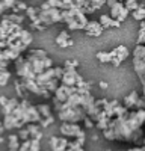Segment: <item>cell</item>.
<instances>
[{
  "mask_svg": "<svg viewBox=\"0 0 145 151\" xmlns=\"http://www.w3.org/2000/svg\"><path fill=\"white\" fill-rule=\"evenodd\" d=\"M116 2H124V0H116Z\"/></svg>",
  "mask_w": 145,
  "mask_h": 151,
  "instance_id": "obj_38",
  "label": "cell"
},
{
  "mask_svg": "<svg viewBox=\"0 0 145 151\" xmlns=\"http://www.w3.org/2000/svg\"><path fill=\"white\" fill-rule=\"evenodd\" d=\"M97 59L100 64H111V53L109 52H98L97 53Z\"/></svg>",
  "mask_w": 145,
  "mask_h": 151,
  "instance_id": "obj_23",
  "label": "cell"
},
{
  "mask_svg": "<svg viewBox=\"0 0 145 151\" xmlns=\"http://www.w3.org/2000/svg\"><path fill=\"white\" fill-rule=\"evenodd\" d=\"M27 8H29V6L26 5V2H18L11 11H12V14H23V12H26Z\"/></svg>",
  "mask_w": 145,
  "mask_h": 151,
  "instance_id": "obj_24",
  "label": "cell"
},
{
  "mask_svg": "<svg viewBox=\"0 0 145 151\" xmlns=\"http://www.w3.org/2000/svg\"><path fill=\"white\" fill-rule=\"evenodd\" d=\"M38 20L45 27L52 26V24H56V23H62V9H57V8H50L48 11L39 9Z\"/></svg>",
  "mask_w": 145,
  "mask_h": 151,
  "instance_id": "obj_4",
  "label": "cell"
},
{
  "mask_svg": "<svg viewBox=\"0 0 145 151\" xmlns=\"http://www.w3.org/2000/svg\"><path fill=\"white\" fill-rule=\"evenodd\" d=\"M3 18L5 20H8V21H11V23H14V24H23V21H24V15H21V14H5L3 15Z\"/></svg>",
  "mask_w": 145,
  "mask_h": 151,
  "instance_id": "obj_20",
  "label": "cell"
},
{
  "mask_svg": "<svg viewBox=\"0 0 145 151\" xmlns=\"http://www.w3.org/2000/svg\"><path fill=\"white\" fill-rule=\"evenodd\" d=\"M98 23L101 24V27L103 29H111V27H119L121 26V23L113 20L109 14H101L100 18H98Z\"/></svg>",
  "mask_w": 145,
  "mask_h": 151,
  "instance_id": "obj_12",
  "label": "cell"
},
{
  "mask_svg": "<svg viewBox=\"0 0 145 151\" xmlns=\"http://www.w3.org/2000/svg\"><path fill=\"white\" fill-rule=\"evenodd\" d=\"M124 2H126V0H124ZM136 2H139V0H136Z\"/></svg>",
  "mask_w": 145,
  "mask_h": 151,
  "instance_id": "obj_39",
  "label": "cell"
},
{
  "mask_svg": "<svg viewBox=\"0 0 145 151\" xmlns=\"http://www.w3.org/2000/svg\"><path fill=\"white\" fill-rule=\"evenodd\" d=\"M8 144H9V151H18L20 144H21L18 134H9V137H8Z\"/></svg>",
  "mask_w": 145,
  "mask_h": 151,
  "instance_id": "obj_18",
  "label": "cell"
},
{
  "mask_svg": "<svg viewBox=\"0 0 145 151\" xmlns=\"http://www.w3.org/2000/svg\"><path fill=\"white\" fill-rule=\"evenodd\" d=\"M124 6L130 11V14H131L133 11H136V9L141 6V3L136 2V0H126V2H124Z\"/></svg>",
  "mask_w": 145,
  "mask_h": 151,
  "instance_id": "obj_25",
  "label": "cell"
},
{
  "mask_svg": "<svg viewBox=\"0 0 145 151\" xmlns=\"http://www.w3.org/2000/svg\"><path fill=\"white\" fill-rule=\"evenodd\" d=\"M3 141H5V137H3V134H0V144H2Z\"/></svg>",
  "mask_w": 145,
  "mask_h": 151,
  "instance_id": "obj_36",
  "label": "cell"
},
{
  "mask_svg": "<svg viewBox=\"0 0 145 151\" xmlns=\"http://www.w3.org/2000/svg\"><path fill=\"white\" fill-rule=\"evenodd\" d=\"M50 8H52V6L48 5V2H42V3H41V6H39V9H41V11H48Z\"/></svg>",
  "mask_w": 145,
  "mask_h": 151,
  "instance_id": "obj_31",
  "label": "cell"
},
{
  "mask_svg": "<svg viewBox=\"0 0 145 151\" xmlns=\"http://www.w3.org/2000/svg\"><path fill=\"white\" fill-rule=\"evenodd\" d=\"M128 14H130V11L124 6V2H118L116 5H113L111 8V12H109V15H111L113 20L119 21V23L126 21L127 17H128Z\"/></svg>",
  "mask_w": 145,
  "mask_h": 151,
  "instance_id": "obj_7",
  "label": "cell"
},
{
  "mask_svg": "<svg viewBox=\"0 0 145 151\" xmlns=\"http://www.w3.org/2000/svg\"><path fill=\"white\" fill-rule=\"evenodd\" d=\"M17 134H18V137H20V142H24V141H29V139H30V133H29V130H27L26 127L20 129Z\"/></svg>",
  "mask_w": 145,
  "mask_h": 151,
  "instance_id": "obj_26",
  "label": "cell"
},
{
  "mask_svg": "<svg viewBox=\"0 0 145 151\" xmlns=\"http://www.w3.org/2000/svg\"><path fill=\"white\" fill-rule=\"evenodd\" d=\"M26 17L30 20V23L32 21H35V20H38V15H39V8H35V6H29L27 9H26Z\"/></svg>",
  "mask_w": 145,
  "mask_h": 151,
  "instance_id": "obj_21",
  "label": "cell"
},
{
  "mask_svg": "<svg viewBox=\"0 0 145 151\" xmlns=\"http://www.w3.org/2000/svg\"><path fill=\"white\" fill-rule=\"evenodd\" d=\"M3 132H5V127H3V121L0 119V134H3Z\"/></svg>",
  "mask_w": 145,
  "mask_h": 151,
  "instance_id": "obj_35",
  "label": "cell"
},
{
  "mask_svg": "<svg viewBox=\"0 0 145 151\" xmlns=\"http://www.w3.org/2000/svg\"><path fill=\"white\" fill-rule=\"evenodd\" d=\"M82 82H83V77H82V74L77 73L76 68L64 67V74H62V79H60V83L65 86H77Z\"/></svg>",
  "mask_w": 145,
  "mask_h": 151,
  "instance_id": "obj_5",
  "label": "cell"
},
{
  "mask_svg": "<svg viewBox=\"0 0 145 151\" xmlns=\"http://www.w3.org/2000/svg\"><path fill=\"white\" fill-rule=\"evenodd\" d=\"M98 86L101 88V89H107V86H109V85H107V82H100Z\"/></svg>",
  "mask_w": 145,
  "mask_h": 151,
  "instance_id": "obj_34",
  "label": "cell"
},
{
  "mask_svg": "<svg viewBox=\"0 0 145 151\" xmlns=\"http://www.w3.org/2000/svg\"><path fill=\"white\" fill-rule=\"evenodd\" d=\"M55 121H56V116H55V115H52V116H48V118L42 119L39 125H41V127H45V129H47V127H50V125H52Z\"/></svg>",
  "mask_w": 145,
  "mask_h": 151,
  "instance_id": "obj_27",
  "label": "cell"
},
{
  "mask_svg": "<svg viewBox=\"0 0 145 151\" xmlns=\"http://www.w3.org/2000/svg\"><path fill=\"white\" fill-rule=\"evenodd\" d=\"M85 116H86V113H85L83 109H80V107H70V106L64 104L62 109L57 112L56 119H59L60 122L79 124V122H83Z\"/></svg>",
  "mask_w": 145,
  "mask_h": 151,
  "instance_id": "obj_2",
  "label": "cell"
},
{
  "mask_svg": "<svg viewBox=\"0 0 145 151\" xmlns=\"http://www.w3.org/2000/svg\"><path fill=\"white\" fill-rule=\"evenodd\" d=\"M18 104H20V100H18L17 97H14V98H9V100H8V103L2 107V113H3V116H5V115H8V113H11V112L14 110V109H15Z\"/></svg>",
  "mask_w": 145,
  "mask_h": 151,
  "instance_id": "obj_15",
  "label": "cell"
},
{
  "mask_svg": "<svg viewBox=\"0 0 145 151\" xmlns=\"http://www.w3.org/2000/svg\"><path fill=\"white\" fill-rule=\"evenodd\" d=\"M142 145H145V137H144V141H142Z\"/></svg>",
  "mask_w": 145,
  "mask_h": 151,
  "instance_id": "obj_37",
  "label": "cell"
},
{
  "mask_svg": "<svg viewBox=\"0 0 145 151\" xmlns=\"http://www.w3.org/2000/svg\"><path fill=\"white\" fill-rule=\"evenodd\" d=\"M103 27H101V24L98 23V21H88V24H86V27H85V32H86V35L88 36H94V38H98V36H101V33H103Z\"/></svg>",
  "mask_w": 145,
  "mask_h": 151,
  "instance_id": "obj_9",
  "label": "cell"
},
{
  "mask_svg": "<svg viewBox=\"0 0 145 151\" xmlns=\"http://www.w3.org/2000/svg\"><path fill=\"white\" fill-rule=\"evenodd\" d=\"M94 127H95L94 121L91 118H88V116H85V119H83V129H94Z\"/></svg>",
  "mask_w": 145,
  "mask_h": 151,
  "instance_id": "obj_28",
  "label": "cell"
},
{
  "mask_svg": "<svg viewBox=\"0 0 145 151\" xmlns=\"http://www.w3.org/2000/svg\"><path fill=\"white\" fill-rule=\"evenodd\" d=\"M2 121H3L5 130H14V129L20 130L29 124H41L42 118L36 106L30 104L29 100H21L20 104L11 113L5 115Z\"/></svg>",
  "mask_w": 145,
  "mask_h": 151,
  "instance_id": "obj_1",
  "label": "cell"
},
{
  "mask_svg": "<svg viewBox=\"0 0 145 151\" xmlns=\"http://www.w3.org/2000/svg\"><path fill=\"white\" fill-rule=\"evenodd\" d=\"M15 92H17L18 98H23V100H27L29 98V92H27L26 88H24V85L20 82V79L15 80Z\"/></svg>",
  "mask_w": 145,
  "mask_h": 151,
  "instance_id": "obj_16",
  "label": "cell"
},
{
  "mask_svg": "<svg viewBox=\"0 0 145 151\" xmlns=\"http://www.w3.org/2000/svg\"><path fill=\"white\" fill-rule=\"evenodd\" d=\"M64 67L65 68H76L77 70V67H79V62L76 60V59H72V60H65V64H64Z\"/></svg>",
  "mask_w": 145,
  "mask_h": 151,
  "instance_id": "obj_29",
  "label": "cell"
},
{
  "mask_svg": "<svg viewBox=\"0 0 145 151\" xmlns=\"http://www.w3.org/2000/svg\"><path fill=\"white\" fill-rule=\"evenodd\" d=\"M26 129H27L29 133H30V139H38V141L42 139L41 125H38V124H29V125H26Z\"/></svg>",
  "mask_w": 145,
  "mask_h": 151,
  "instance_id": "obj_13",
  "label": "cell"
},
{
  "mask_svg": "<svg viewBox=\"0 0 145 151\" xmlns=\"http://www.w3.org/2000/svg\"><path fill=\"white\" fill-rule=\"evenodd\" d=\"M56 44L60 47V48H67V47H71L72 44V40H70V33L68 30H60L56 36Z\"/></svg>",
  "mask_w": 145,
  "mask_h": 151,
  "instance_id": "obj_11",
  "label": "cell"
},
{
  "mask_svg": "<svg viewBox=\"0 0 145 151\" xmlns=\"http://www.w3.org/2000/svg\"><path fill=\"white\" fill-rule=\"evenodd\" d=\"M20 41H21V44L26 47V48H29V45H30L32 41H33V36H32V33H30L29 30L23 29V32H21V35H20Z\"/></svg>",
  "mask_w": 145,
  "mask_h": 151,
  "instance_id": "obj_17",
  "label": "cell"
},
{
  "mask_svg": "<svg viewBox=\"0 0 145 151\" xmlns=\"http://www.w3.org/2000/svg\"><path fill=\"white\" fill-rule=\"evenodd\" d=\"M139 98H141V95H139V92H138V91H131L130 94H127V95L124 97L123 106H124V107H127L128 110L136 109V104H138V100H139Z\"/></svg>",
  "mask_w": 145,
  "mask_h": 151,
  "instance_id": "obj_10",
  "label": "cell"
},
{
  "mask_svg": "<svg viewBox=\"0 0 145 151\" xmlns=\"http://www.w3.org/2000/svg\"><path fill=\"white\" fill-rule=\"evenodd\" d=\"M83 145H85V137H79V139H70L67 151H85V150H83Z\"/></svg>",
  "mask_w": 145,
  "mask_h": 151,
  "instance_id": "obj_14",
  "label": "cell"
},
{
  "mask_svg": "<svg viewBox=\"0 0 145 151\" xmlns=\"http://www.w3.org/2000/svg\"><path fill=\"white\" fill-rule=\"evenodd\" d=\"M70 139L64 136H52L50 137V148L52 151H67Z\"/></svg>",
  "mask_w": 145,
  "mask_h": 151,
  "instance_id": "obj_8",
  "label": "cell"
},
{
  "mask_svg": "<svg viewBox=\"0 0 145 151\" xmlns=\"http://www.w3.org/2000/svg\"><path fill=\"white\" fill-rule=\"evenodd\" d=\"M48 5L52 8H57V9H62V0H47Z\"/></svg>",
  "mask_w": 145,
  "mask_h": 151,
  "instance_id": "obj_30",
  "label": "cell"
},
{
  "mask_svg": "<svg viewBox=\"0 0 145 151\" xmlns=\"http://www.w3.org/2000/svg\"><path fill=\"white\" fill-rule=\"evenodd\" d=\"M8 100H9L8 97H5V95H0V106L3 107V106H5L6 103H8Z\"/></svg>",
  "mask_w": 145,
  "mask_h": 151,
  "instance_id": "obj_32",
  "label": "cell"
},
{
  "mask_svg": "<svg viewBox=\"0 0 145 151\" xmlns=\"http://www.w3.org/2000/svg\"><path fill=\"white\" fill-rule=\"evenodd\" d=\"M36 109H38V112H39V115H41V118L42 119H45V118H48V116H52L53 113H52V107L48 106V104H38L36 106Z\"/></svg>",
  "mask_w": 145,
  "mask_h": 151,
  "instance_id": "obj_19",
  "label": "cell"
},
{
  "mask_svg": "<svg viewBox=\"0 0 145 151\" xmlns=\"http://www.w3.org/2000/svg\"><path fill=\"white\" fill-rule=\"evenodd\" d=\"M131 17L135 18L136 21H145V6L141 5L136 11L131 12Z\"/></svg>",
  "mask_w": 145,
  "mask_h": 151,
  "instance_id": "obj_22",
  "label": "cell"
},
{
  "mask_svg": "<svg viewBox=\"0 0 145 151\" xmlns=\"http://www.w3.org/2000/svg\"><path fill=\"white\" fill-rule=\"evenodd\" d=\"M60 136L67 137V139H79V137H86L85 129L80 124H71V122H62L59 127Z\"/></svg>",
  "mask_w": 145,
  "mask_h": 151,
  "instance_id": "obj_3",
  "label": "cell"
},
{
  "mask_svg": "<svg viewBox=\"0 0 145 151\" xmlns=\"http://www.w3.org/2000/svg\"><path fill=\"white\" fill-rule=\"evenodd\" d=\"M109 53H111V64L113 67H119L130 56V50L126 45H118V47L112 48Z\"/></svg>",
  "mask_w": 145,
  "mask_h": 151,
  "instance_id": "obj_6",
  "label": "cell"
},
{
  "mask_svg": "<svg viewBox=\"0 0 145 151\" xmlns=\"http://www.w3.org/2000/svg\"><path fill=\"white\" fill-rule=\"evenodd\" d=\"M118 2H116V0H106V5L109 6V8H112L113 5H116Z\"/></svg>",
  "mask_w": 145,
  "mask_h": 151,
  "instance_id": "obj_33",
  "label": "cell"
}]
</instances>
